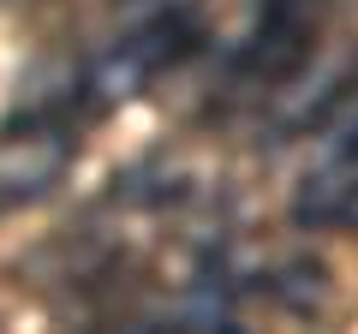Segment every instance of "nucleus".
I'll use <instances>...</instances> for the list:
<instances>
[{
    "label": "nucleus",
    "instance_id": "3",
    "mask_svg": "<svg viewBox=\"0 0 358 334\" xmlns=\"http://www.w3.org/2000/svg\"><path fill=\"white\" fill-rule=\"evenodd\" d=\"M293 221L299 227H358V119L322 150L317 167L293 191Z\"/></svg>",
    "mask_w": 358,
    "mask_h": 334
},
{
    "label": "nucleus",
    "instance_id": "1",
    "mask_svg": "<svg viewBox=\"0 0 358 334\" xmlns=\"http://www.w3.org/2000/svg\"><path fill=\"white\" fill-rule=\"evenodd\" d=\"M72 150H78L72 119L54 102H36L13 126H0V209H24L48 197L72 167Z\"/></svg>",
    "mask_w": 358,
    "mask_h": 334
},
{
    "label": "nucleus",
    "instance_id": "2",
    "mask_svg": "<svg viewBox=\"0 0 358 334\" xmlns=\"http://www.w3.org/2000/svg\"><path fill=\"white\" fill-rule=\"evenodd\" d=\"M317 54V0H257V24L233 54V84H287Z\"/></svg>",
    "mask_w": 358,
    "mask_h": 334
}]
</instances>
